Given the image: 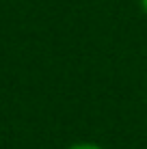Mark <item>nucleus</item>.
<instances>
[{
	"instance_id": "nucleus-1",
	"label": "nucleus",
	"mask_w": 147,
	"mask_h": 149,
	"mask_svg": "<svg viewBox=\"0 0 147 149\" xmlns=\"http://www.w3.org/2000/svg\"><path fill=\"white\" fill-rule=\"evenodd\" d=\"M67 149H106L102 147L100 143H91V141H80V143H74V145H69Z\"/></svg>"
},
{
	"instance_id": "nucleus-2",
	"label": "nucleus",
	"mask_w": 147,
	"mask_h": 149,
	"mask_svg": "<svg viewBox=\"0 0 147 149\" xmlns=\"http://www.w3.org/2000/svg\"><path fill=\"white\" fill-rule=\"evenodd\" d=\"M139 7H141V11L147 15V0H139Z\"/></svg>"
}]
</instances>
